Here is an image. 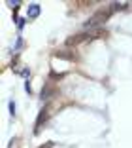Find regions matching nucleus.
I'll return each mask as SVG.
<instances>
[{
	"label": "nucleus",
	"instance_id": "f257e3e1",
	"mask_svg": "<svg viewBox=\"0 0 132 148\" xmlns=\"http://www.w3.org/2000/svg\"><path fill=\"white\" fill-rule=\"evenodd\" d=\"M110 15H111V10H110V8H106V10H98L94 15H91V17H89V21L85 23V27H87V29H94V31H96L98 27L104 25V23L110 19Z\"/></svg>",
	"mask_w": 132,
	"mask_h": 148
},
{
	"label": "nucleus",
	"instance_id": "f03ea898",
	"mask_svg": "<svg viewBox=\"0 0 132 148\" xmlns=\"http://www.w3.org/2000/svg\"><path fill=\"white\" fill-rule=\"evenodd\" d=\"M49 118V108H43V110H40V116H38V120H36V129H34V133L38 135L40 131H42V123H45V120Z\"/></svg>",
	"mask_w": 132,
	"mask_h": 148
},
{
	"label": "nucleus",
	"instance_id": "7ed1b4c3",
	"mask_svg": "<svg viewBox=\"0 0 132 148\" xmlns=\"http://www.w3.org/2000/svg\"><path fill=\"white\" fill-rule=\"evenodd\" d=\"M87 38H93V34H87V32H81V34H76V36H72V38H68L66 40V46H76V44H79V42H83V40H87Z\"/></svg>",
	"mask_w": 132,
	"mask_h": 148
},
{
	"label": "nucleus",
	"instance_id": "20e7f679",
	"mask_svg": "<svg viewBox=\"0 0 132 148\" xmlns=\"http://www.w3.org/2000/svg\"><path fill=\"white\" fill-rule=\"evenodd\" d=\"M40 15V4H30L28 12H26V17L28 19H36Z\"/></svg>",
	"mask_w": 132,
	"mask_h": 148
},
{
	"label": "nucleus",
	"instance_id": "39448f33",
	"mask_svg": "<svg viewBox=\"0 0 132 148\" xmlns=\"http://www.w3.org/2000/svg\"><path fill=\"white\" fill-rule=\"evenodd\" d=\"M53 93H55V89H53V87H51V82H47L45 84V87H43V89H42V97H40V99H49V95H53Z\"/></svg>",
	"mask_w": 132,
	"mask_h": 148
},
{
	"label": "nucleus",
	"instance_id": "423d86ee",
	"mask_svg": "<svg viewBox=\"0 0 132 148\" xmlns=\"http://www.w3.org/2000/svg\"><path fill=\"white\" fill-rule=\"evenodd\" d=\"M55 57H60V59H68V61H74V59H76V53H68L66 49H62V51H55Z\"/></svg>",
	"mask_w": 132,
	"mask_h": 148
},
{
	"label": "nucleus",
	"instance_id": "0eeeda50",
	"mask_svg": "<svg viewBox=\"0 0 132 148\" xmlns=\"http://www.w3.org/2000/svg\"><path fill=\"white\" fill-rule=\"evenodd\" d=\"M108 32L106 29H96V31H93V38H106Z\"/></svg>",
	"mask_w": 132,
	"mask_h": 148
},
{
	"label": "nucleus",
	"instance_id": "6e6552de",
	"mask_svg": "<svg viewBox=\"0 0 132 148\" xmlns=\"http://www.w3.org/2000/svg\"><path fill=\"white\" fill-rule=\"evenodd\" d=\"M125 8H127V4H119V2H113V4H110L111 13H113V12H119V10H125Z\"/></svg>",
	"mask_w": 132,
	"mask_h": 148
},
{
	"label": "nucleus",
	"instance_id": "1a4fd4ad",
	"mask_svg": "<svg viewBox=\"0 0 132 148\" xmlns=\"http://www.w3.org/2000/svg\"><path fill=\"white\" fill-rule=\"evenodd\" d=\"M9 114H12V116H15V103H9Z\"/></svg>",
	"mask_w": 132,
	"mask_h": 148
},
{
	"label": "nucleus",
	"instance_id": "9d476101",
	"mask_svg": "<svg viewBox=\"0 0 132 148\" xmlns=\"http://www.w3.org/2000/svg\"><path fill=\"white\" fill-rule=\"evenodd\" d=\"M25 21H26V19H17V29H19V31L25 27Z\"/></svg>",
	"mask_w": 132,
	"mask_h": 148
},
{
	"label": "nucleus",
	"instance_id": "9b49d317",
	"mask_svg": "<svg viewBox=\"0 0 132 148\" xmlns=\"http://www.w3.org/2000/svg\"><path fill=\"white\" fill-rule=\"evenodd\" d=\"M19 4H21V2H19V0H15V2H9V6H12L13 10H17V8H19Z\"/></svg>",
	"mask_w": 132,
	"mask_h": 148
},
{
	"label": "nucleus",
	"instance_id": "f8f14e48",
	"mask_svg": "<svg viewBox=\"0 0 132 148\" xmlns=\"http://www.w3.org/2000/svg\"><path fill=\"white\" fill-rule=\"evenodd\" d=\"M21 74H23V76H30V70H28V69H23Z\"/></svg>",
	"mask_w": 132,
	"mask_h": 148
},
{
	"label": "nucleus",
	"instance_id": "ddd939ff",
	"mask_svg": "<svg viewBox=\"0 0 132 148\" xmlns=\"http://www.w3.org/2000/svg\"><path fill=\"white\" fill-rule=\"evenodd\" d=\"M40 148H53V143H47L45 146H40Z\"/></svg>",
	"mask_w": 132,
	"mask_h": 148
}]
</instances>
